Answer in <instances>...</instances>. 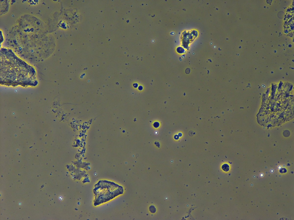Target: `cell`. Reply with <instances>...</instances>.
<instances>
[{"label":"cell","instance_id":"cell-3","mask_svg":"<svg viewBox=\"0 0 294 220\" xmlns=\"http://www.w3.org/2000/svg\"><path fill=\"white\" fill-rule=\"evenodd\" d=\"M222 169L225 172H228L230 169V166L227 164H223L222 166Z\"/></svg>","mask_w":294,"mask_h":220},{"label":"cell","instance_id":"cell-2","mask_svg":"<svg viewBox=\"0 0 294 220\" xmlns=\"http://www.w3.org/2000/svg\"><path fill=\"white\" fill-rule=\"evenodd\" d=\"M95 195V206L107 202L122 194V186L108 181H100L94 189Z\"/></svg>","mask_w":294,"mask_h":220},{"label":"cell","instance_id":"cell-1","mask_svg":"<svg viewBox=\"0 0 294 220\" xmlns=\"http://www.w3.org/2000/svg\"><path fill=\"white\" fill-rule=\"evenodd\" d=\"M7 53L2 52V63H1V76H2V84L8 85H35L34 69L25 62L18 57L9 50Z\"/></svg>","mask_w":294,"mask_h":220}]
</instances>
